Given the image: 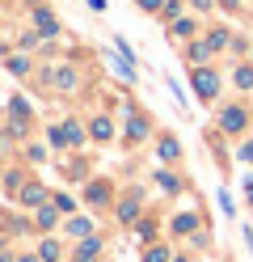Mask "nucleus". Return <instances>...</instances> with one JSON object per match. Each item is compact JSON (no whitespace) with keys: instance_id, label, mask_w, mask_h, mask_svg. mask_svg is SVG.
<instances>
[{"instance_id":"nucleus-1","label":"nucleus","mask_w":253,"mask_h":262,"mask_svg":"<svg viewBox=\"0 0 253 262\" xmlns=\"http://www.w3.org/2000/svg\"><path fill=\"white\" fill-rule=\"evenodd\" d=\"M194 89H198V97H202V102H211V97H215V89H219V76H215L211 68H198V72H194Z\"/></svg>"},{"instance_id":"nucleus-2","label":"nucleus","mask_w":253,"mask_h":262,"mask_svg":"<svg viewBox=\"0 0 253 262\" xmlns=\"http://www.w3.org/2000/svg\"><path fill=\"white\" fill-rule=\"evenodd\" d=\"M219 127H224V131H245V110H241V106L224 110V119H219Z\"/></svg>"},{"instance_id":"nucleus-3","label":"nucleus","mask_w":253,"mask_h":262,"mask_svg":"<svg viewBox=\"0 0 253 262\" xmlns=\"http://www.w3.org/2000/svg\"><path fill=\"white\" fill-rule=\"evenodd\" d=\"M97 250H101V245H97V241H84V245H80V250L72 254V262H97Z\"/></svg>"},{"instance_id":"nucleus-4","label":"nucleus","mask_w":253,"mask_h":262,"mask_svg":"<svg viewBox=\"0 0 253 262\" xmlns=\"http://www.w3.org/2000/svg\"><path fill=\"white\" fill-rule=\"evenodd\" d=\"M135 211H140V194H131V199H123V207H118V220H135Z\"/></svg>"},{"instance_id":"nucleus-5","label":"nucleus","mask_w":253,"mask_h":262,"mask_svg":"<svg viewBox=\"0 0 253 262\" xmlns=\"http://www.w3.org/2000/svg\"><path fill=\"white\" fill-rule=\"evenodd\" d=\"M55 85L59 89H76V68H59L55 72Z\"/></svg>"},{"instance_id":"nucleus-6","label":"nucleus","mask_w":253,"mask_h":262,"mask_svg":"<svg viewBox=\"0 0 253 262\" xmlns=\"http://www.w3.org/2000/svg\"><path fill=\"white\" fill-rule=\"evenodd\" d=\"M194 224H198V216H194V211H186V216H177V220H173V228H177V233H190Z\"/></svg>"},{"instance_id":"nucleus-7","label":"nucleus","mask_w":253,"mask_h":262,"mask_svg":"<svg viewBox=\"0 0 253 262\" xmlns=\"http://www.w3.org/2000/svg\"><path fill=\"white\" fill-rule=\"evenodd\" d=\"M169 34H173V38H186V34H194V21H173V26H169Z\"/></svg>"},{"instance_id":"nucleus-8","label":"nucleus","mask_w":253,"mask_h":262,"mask_svg":"<svg viewBox=\"0 0 253 262\" xmlns=\"http://www.w3.org/2000/svg\"><path fill=\"white\" fill-rule=\"evenodd\" d=\"M38 30H42V34H55V17H51L47 9H38Z\"/></svg>"},{"instance_id":"nucleus-9","label":"nucleus","mask_w":253,"mask_h":262,"mask_svg":"<svg viewBox=\"0 0 253 262\" xmlns=\"http://www.w3.org/2000/svg\"><path fill=\"white\" fill-rule=\"evenodd\" d=\"M38 250H42V262H59V245L55 241H42Z\"/></svg>"},{"instance_id":"nucleus-10","label":"nucleus","mask_w":253,"mask_h":262,"mask_svg":"<svg viewBox=\"0 0 253 262\" xmlns=\"http://www.w3.org/2000/svg\"><path fill=\"white\" fill-rule=\"evenodd\" d=\"M207 55H211V42H194V47H190V59H194V63H202Z\"/></svg>"},{"instance_id":"nucleus-11","label":"nucleus","mask_w":253,"mask_h":262,"mask_svg":"<svg viewBox=\"0 0 253 262\" xmlns=\"http://www.w3.org/2000/svg\"><path fill=\"white\" fill-rule=\"evenodd\" d=\"M5 63H9V72H17V76H21V72H30V63H26L21 55H9Z\"/></svg>"},{"instance_id":"nucleus-12","label":"nucleus","mask_w":253,"mask_h":262,"mask_svg":"<svg viewBox=\"0 0 253 262\" xmlns=\"http://www.w3.org/2000/svg\"><path fill=\"white\" fill-rule=\"evenodd\" d=\"M42 194H47V190H42L38 182H34V186H26V190H21V199H26V203H38V199H42Z\"/></svg>"},{"instance_id":"nucleus-13","label":"nucleus","mask_w":253,"mask_h":262,"mask_svg":"<svg viewBox=\"0 0 253 262\" xmlns=\"http://www.w3.org/2000/svg\"><path fill=\"white\" fill-rule=\"evenodd\" d=\"M110 131H114L110 119H97V123H93V136H97V140H110Z\"/></svg>"},{"instance_id":"nucleus-14","label":"nucleus","mask_w":253,"mask_h":262,"mask_svg":"<svg viewBox=\"0 0 253 262\" xmlns=\"http://www.w3.org/2000/svg\"><path fill=\"white\" fill-rule=\"evenodd\" d=\"M177 152H181V148H177V140H160V157H165V161H173Z\"/></svg>"},{"instance_id":"nucleus-15","label":"nucleus","mask_w":253,"mask_h":262,"mask_svg":"<svg viewBox=\"0 0 253 262\" xmlns=\"http://www.w3.org/2000/svg\"><path fill=\"white\" fill-rule=\"evenodd\" d=\"M236 85H241V89H253V68H236Z\"/></svg>"},{"instance_id":"nucleus-16","label":"nucleus","mask_w":253,"mask_h":262,"mask_svg":"<svg viewBox=\"0 0 253 262\" xmlns=\"http://www.w3.org/2000/svg\"><path fill=\"white\" fill-rule=\"evenodd\" d=\"M55 211H59V207H42V211H38V224L51 228V224H55Z\"/></svg>"},{"instance_id":"nucleus-17","label":"nucleus","mask_w":253,"mask_h":262,"mask_svg":"<svg viewBox=\"0 0 253 262\" xmlns=\"http://www.w3.org/2000/svg\"><path fill=\"white\" fill-rule=\"evenodd\" d=\"M207 42H211V51H219V47H228V34H224V30H215Z\"/></svg>"},{"instance_id":"nucleus-18","label":"nucleus","mask_w":253,"mask_h":262,"mask_svg":"<svg viewBox=\"0 0 253 262\" xmlns=\"http://www.w3.org/2000/svg\"><path fill=\"white\" fill-rule=\"evenodd\" d=\"M106 194H110L106 186H89V203H106Z\"/></svg>"},{"instance_id":"nucleus-19","label":"nucleus","mask_w":253,"mask_h":262,"mask_svg":"<svg viewBox=\"0 0 253 262\" xmlns=\"http://www.w3.org/2000/svg\"><path fill=\"white\" fill-rule=\"evenodd\" d=\"M144 262H165V245H156V250H148Z\"/></svg>"},{"instance_id":"nucleus-20","label":"nucleus","mask_w":253,"mask_h":262,"mask_svg":"<svg viewBox=\"0 0 253 262\" xmlns=\"http://www.w3.org/2000/svg\"><path fill=\"white\" fill-rule=\"evenodd\" d=\"M156 182H160L165 190H177V178H173V173H160V178H156Z\"/></svg>"},{"instance_id":"nucleus-21","label":"nucleus","mask_w":253,"mask_h":262,"mask_svg":"<svg viewBox=\"0 0 253 262\" xmlns=\"http://www.w3.org/2000/svg\"><path fill=\"white\" fill-rule=\"evenodd\" d=\"M89 228H93L89 220H72V233H76V237H84V233H89Z\"/></svg>"},{"instance_id":"nucleus-22","label":"nucleus","mask_w":253,"mask_h":262,"mask_svg":"<svg viewBox=\"0 0 253 262\" xmlns=\"http://www.w3.org/2000/svg\"><path fill=\"white\" fill-rule=\"evenodd\" d=\"M140 9H144V13H156V9H160V0H140Z\"/></svg>"},{"instance_id":"nucleus-23","label":"nucleus","mask_w":253,"mask_h":262,"mask_svg":"<svg viewBox=\"0 0 253 262\" xmlns=\"http://www.w3.org/2000/svg\"><path fill=\"white\" fill-rule=\"evenodd\" d=\"M241 161H253V140H249L245 148H241Z\"/></svg>"},{"instance_id":"nucleus-24","label":"nucleus","mask_w":253,"mask_h":262,"mask_svg":"<svg viewBox=\"0 0 253 262\" xmlns=\"http://www.w3.org/2000/svg\"><path fill=\"white\" fill-rule=\"evenodd\" d=\"M245 194H249V203H253V178H249V186H245Z\"/></svg>"},{"instance_id":"nucleus-25","label":"nucleus","mask_w":253,"mask_h":262,"mask_svg":"<svg viewBox=\"0 0 253 262\" xmlns=\"http://www.w3.org/2000/svg\"><path fill=\"white\" fill-rule=\"evenodd\" d=\"M194 5H198V9H211V0H194Z\"/></svg>"}]
</instances>
